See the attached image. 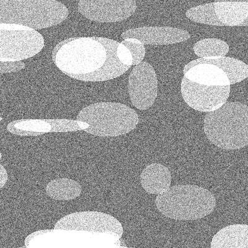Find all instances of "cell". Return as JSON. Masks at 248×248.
Masks as SVG:
<instances>
[{
    "mask_svg": "<svg viewBox=\"0 0 248 248\" xmlns=\"http://www.w3.org/2000/svg\"><path fill=\"white\" fill-rule=\"evenodd\" d=\"M106 58L105 46L97 37H71L57 44L52 51L57 67L77 80L101 69Z\"/></svg>",
    "mask_w": 248,
    "mask_h": 248,
    "instance_id": "6da1fadb",
    "label": "cell"
},
{
    "mask_svg": "<svg viewBox=\"0 0 248 248\" xmlns=\"http://www.w3.org/2000/svg\"><path fill=\"white\" fill-rule=\"evenodd\" d=\"M203 131L215 145L234 150L248 144V108L240 102L226 103L204 119Z\"/></svg>",
    "mask_w": 248,
    "mask_h": 248,
    "instance_id": "7a4b0ae2",
    "label": "cell"
},
{
    "mask_svg": "<svg viewBox=\"0 0 248 248\" xmlns=\"http://www.w3.org/2000/svg\"><path fill=\"white\" fill-rule=\"evenodd\" d=\"M216 203L211 192L196 185L172 186L155 199L161 214L177 220L202 218L214 211Z\"/></svg>",
    "mask_w": 248,
    "mask_h": 248,
    "instance_id": "3957f363",
    "label": "cell"
},
{
    "mask_svg": "<svg viewBox=\"0 0 248 248\" xmlns=\"http://www.w3.org/2000/svg\"><path fill=\"white\" fill-rule=\"evenodd\" d=\"M68 15V8L55 0H0V24L36 31L58 25Z\"/></svg>",
    "mask_w": 248,
    "mask_h": 248,
    "instance_id": "277c9868",
    "label": "cell"
},
{
    "mask_svg": "<svg viewBox=\"0 0 248 248\" xmlns=\"http://www.w3.org/2000/svg\"><path fill=\"white\" fill-rule=\"evenodd\" d=\"M77 121L88 124L85 132L98 137H117L131 132L139 123L136 110L112 102L93 104L79 112Z\"/></svg>",
    "mask_w": 248,
    "mask_h": 248,
    "instance_id": "5b68a950",
    "label": "cell"
},
{
    "mask_svg": "<svg viewBox=\"0 0 248 248\" xmlns=\"http://www.w3.org/2000/svg\"><path fill=\"white\" fill-rule=\"evenodd\" d=\"M116 234L62 229L35 232L25 240L26 248H116L120 243Z\"/></svg>",
    "mask_w": 248,
    "mask_h": 248,
    "instance_id": "8992f818",
    "label": "cell"
},
{
    "mask_svg": "<svg viewBox=\"0 0 248 248\" xmlns=\"http://www.w3.org/2000/svg\"><path fill=\"white\" fill-rule=\"evenodd\" d=\"M44 39L38 31L17 24H0V62L23 61L39 54Z\"/></svg>",
    "mask_w": 248,
    "mask_h": 248,
    "instance_id": "52a82bcc",
    "label": "cell"
},
{
    "mask_svg": "<svg viewBox=\"0 0 248 248\" xmlns=\"http://www.w3.org/2000/svg\"><path fill=\"white\" fill-rule=\"evenodd\" d=\"M54 229L75 230L92 232H111L119 238L123 234V227L114 217L99 212H79L68 215L55 225Z\"/></svg>",
    "mask_w": 248,
    "mask_h": 248,
    "instance_id": "ba28073f",
    "label": "cell"
},
{
    "mask_svg": "<svg viewBox=\"0 0 248 248\" xmlns=\"http://www.w3.org/2000/svg\"><path fill=\"white\" fill-rule=\"evenodd\" d=\"M230 93V85L208 86L199 85L183 77L181 94L188 106L198 111L210 112L227 103Z\"/></svg>",
    "mask_w": 248,
    "mask_h": 248,
    "instance_id": "9c48e42d",
    "label": "cell"
},
{
    "mask_svg": "<svg viewBox=\"0 0 248 248\" xmlns=\"http://www.w3.org/2000/svg\"><path fill=\"white\" fill-rule=\"evenodd\" d=\"M128 93L132 105L138 109L151 108L158 95V79L150 63L141 62L135 66L128 78Z\"/></svg>",
    "mask_w": 248,
    "mask_h": 248,
    "instance_id": "30bf717a",
    "label": "cell"
},
{
    "mask_svg": "<svg viewBox=\"0 0 248 248\" xmlns=\"http://www.w3.org/2000/svg\"><path fill=\"white\" fill-rule=\"evenodd\" d=\"M78 10L87 19L99 23H116L132 16L137 10L133 0H81Z\"/></svg>",
    "mask_w": 248,
    "mask_h": 248,
    "instance_id": "8fae6325",
    "label": "cell"
},
{
    "mask_svg": "<svg viewBox=\"0 0 248 248\" xmlns=\"http://www.w3.org/2000/svg\"><path fill=\"white\" fill-rule=\"evenodd\" d=\"M103 44L107 52V58L103 67L80 81L99 82L110 80L125 74L132 65V57L126 46L114 40L97 37Z\"/></svg>",
    "mask_w": 248,
    "mask_h": 248,
    "instance_id": "7c38bea8",
    "label": "cell"
},
{
    "mask_svg": "<svg viewBox=\"0 0 248 248\" xmlns=\"http://www.w3.org/2000/svg\"><path fill=\"white\" fill-rule=\"evenodd\" d=\"M121 37L138 39L145 45H169L187 41L190 34L182 29L170 26H146L124 31Z\"/></svg>",
    "mask_w": 248,
    "mask_h": 248,
    "instance_id": "4fadbf2b",
    "label": "cell"
},
{
    "mask_svg": "<svg viewBox=\"0 0 248 248\" xmlns=\"http://www.w3.org/2000/svg\"><path fill=\"white\" fill-rule=\"evenodd\" d=\"M203 63L211 64L222 70L229 78L230 85L240 83L248 77V66L247 64L240 60L227 57L195 60L185 66L183 74H186L193 66Z\"/></svg>",
    "mask_w": 248,
    "mask_h": 248,
    "instance_id": "5bb4252c",
    "label": "cell"
},
{
    "mask_svg": "<svg viewBox=\"0 0 248 248\" xmlns=\"http://www.w3.org/2000/svg\"><path fill=\"white\" fill-rule=\"evenodd\" d=\"M171 180L170 170L159 163L147 166L140 175L141 186L148 194L160 195L164 193L170 187Z\"/></svg>",
    "mask_w": 248,
    "mask_h": 248,
    "instance_id": "9a60e30c",
    "label": "cell"
},
{
    "mask_svg": "<svg viewBox=\"0 0 248 248\" xmlns=\"http://www.w3.org/2000/svg\"><path fill=\"white\" fill-rule=\"evenodd\" d=\"M185 75L189 81L208 86H230L227 75L220 68L211 64H199L190 68Z\"/></svg>",
    "mask_w": 248,
    "mask_h": 248,
    "instance_id": "2e32d148",
    "label": "cell"
},
{
    "mask_svg": "<svg viewBox=\"0 0 248 248\" xmlns=\"http://www.w3.org/2000/svg\"><path fill=\"white\" fill-rule=\"evenodd\" d=\"M210 248H248V226H227L217 232L212 238Z\"/></svg>",
    "mask_w": 248,
    "mask_h": 248,
    "instance_id": "e0dca14e",
    "label": "cell"
},
{
    "mask_svg": "<svg viewBox=\"0 0 248 248\" xmlns=\"http://www.w3.org/2000/svg\"><path fill=\"white\" fill-rule=\"evenodd\" d=\"M215 12L225 26H241L248 19V1H215Z\"/></svg>",
    "mask_w": 248,
    "mask_h": 248,
    "instance_id": "ac0fdd59",
    "label": "cell"
},
{
    "mask_svg": "<svg viewBox=\"0 0 248 248\" xmlns=\"http://www.w3.org/2000/svg\"><path fill=\"white\" fill-rule=\"evenodd\" d=\"M8 132L20 136H38L52 132V125L47 119H21L11 122Z\"/></svg>",
    "mask_w": 248,
    "mask_h": 248,
    "instance_id": "d6986e66",
    "label": "cell"
},
{
    "mask_svg": "<svg viewBox=\"0 0 248 248\" xmlns=\"http://www.w3.org/2000/svg\"><path fill=\"white\" fill-rule=\"evenodd\" d=\"M82 187L73 179L61 178L54 179L48 184L46 192L50 198L59 201H69L80 196Z\"/></svg>",
    "mask_w": 248,
    "mask_h": 248,
    "instance_id": "ffe728a7",
    "label": "cell"
},
{
    "mask_svg": "<svg viewBox=\"0 0 248 248\" xmlns=\"http://www.w3.org/2000/svg\"><path fill=\"white\" fill-rule=\"evenodd\" d=\"M195 54L201 59L225 57L229 53V46L223 40L210 38L201 40L194 46Z\"/></svg>",
    "mask_w": 248,
    "mask_h": 248,
    "instance_id": "44dd1931",
    "label": "cell"
},
{
    "mask_svg": "<svg viewBox=\"0 0 248 248\" xmlns=\"http://www.w3.org/2000/svg\"><path fill=\"white\" fill-rule=\"evenodd\" d=\"M186 16L197 23L207 25L225 26L220 23L215 12L214 3L201 4L189 9L186 13Z\"/></svg>",
    "mask_w": 248,
    "mask_h": 248,
    "instance_id": "7402d4cb",
    "label": "cell"
},
{
    "mask_svg": "<svg viewBox=\"0 0 248 248\" xmlns=\"http://www.w3.org/2000/svg\"><path fill=\"white\" fill-rule=\"evenodd\" d=\"M52 125V132H68L84 130L89 126L86 123L70 119H47Z\"/></svg>",
    "mask_w": 248,
    "mask_h": 248,
    "instance_id": "603a6c76",
    "label": "cell"
},
{
    "mask_svg": "<svg viewBox=\"0 0 248 248\" xmlns=\"http://www.w3.org/2000/svg\"><path fill=\"white\" fill-rule=\"evenodd\" d=\"M121 44L130 51L132 57V65H137L142 62L146 53L144 44L138 39L133 38L124 39Z\"/></svg>",
    "mask_w": 248,
    "mask_h": 248,
    "instance_id": "cb8c5ba5",
    "label": "cell"
},
{
    "mask_svg": "<svg viewBox=\"0 0 248 248\" xmlns=\"http://www.w3.org/2000/svg\"><path fill=\"white\" fill-rule=\"evenodd\" d=\"M25 63L23 62H0V74L17 72L25 68Z\"/></svg>",
    "mask_w": 248,
    "mask_h": 248,
    "instance_id": "d4e9b609",
    "label": "cell"
},
{
    "mask_svg": "<svg viewBox=\"0 0 248 248\" xmlns=\"http://www.w3.org/2000/svg\"><path fill=\"white\" fill-rule=\"evenodd\" d=\"M8 176L5 168L0 165V189L7 183Z\"/></svg>",
    "mask_w": 248,
    "mask_h": 248,
    "instance_id": "484cf974",
    "label": "cell"
},
{
    "mask_svg": "<svg viewBox=\"0 0 248 248\" xmlns=\"http://www.w3.org/2000/svg\"><path fill=\"white\" fill-rule=\"evenodd\" d=\"M1 157H2L1 153V152H0V161H1Z\"/></svg>",
    "mask_w": 248,
    "mask_h": 248,
    "instance_id": "4316f807",
    "label": "cell"
},
{
    "mask_svg": "<svg viewBox=\"0 0 248 248\" xmlns=\"http://www.w3.org/2000/svg\"><path fill=\"white\" fill-rule=\"evenodd\" d=\"M119 248H129L125 247H122V246H121V247H119Z\"/></svg>",
    "mask_w": 248,
    "mask_h": 248,
    "instance_id": "83f0119b",
    "label": "cell"
},
{
    "mask_svg": "<svg viewBox=\"0 0 248 248\" xmlns=\"http://www.w3.org/2000/svg\"><path fill=\"white\" fill-rule=\"evenodd\" d=\"M2 120H3V118H2V117H0V121H1Z\"/></svg>",
    "mask_w": 248,
    "mask_h": 248,
    "instance_id": "f1b7e54d",
    "label": "cell"
}]
</instances>
